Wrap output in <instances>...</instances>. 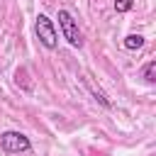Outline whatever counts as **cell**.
Instances as JSON below:
<instances>
[{
    "instance_id": "6da1fadb",
    "label": "cell",
    "mask_w": 156,
    "mask_h": 156,
    "mask_svg": "<svg viewBox=\"0 0 156 156\" xmlns=\"http://www.w3.org/2000/svg\"><path fill=\"white\" fill-rule=\"evenodd\" d=\"M34 32H37V39L41 41L44 49L54 51L58 46V34H56V27H54V20H49L46 15H37V22H34Z\"/></svg>"
},
{
    "instance_id": "7a4b0ae2",
    "label": "cell",
    "mask_w": 156,
    "mask_h": 156,
    "mask_svg": "<svg viewBox=\"0 0 156 156\" xmlns=\"http://www.w3.org/2000/svg\"><path fill=\"white\" fill-rule=\"evenodd\" d=\"M58 29H61L63 39H66L71 46H76V49L83 46V34H80L78 22L73 20V15H71L68 10H58Z\"/></svg>"
},
{
    "instance_id": "3957f363",
    "label": "cell",
    "mask_w": 156,
    "mask_h": 156,
    "mask_svg": "<svg viewBox=\"0 0 156 156\" xmlns=\"http://www.w3.org/2000/svg\"><path fill=\"white\" fill-rule=\"evenodd\" d=\"M0 146L5 154H24L32 149V141L22 134V132H2L0 134Z\"/></svg>"
},
{
    "instance_id": "277c9868",
    "label": "cell",
    "mask_w": 156,
    "mask_h": 156,
    "mask_svg": "<svg viewBox=\"0 0 156 156\" xmlns=\"http://www.w3.org/2000/svg\"><path fill=\"white\" fill-rule=\"evenodd\" d=\"M83 83H85V88H88V90H90V95H93V98H95V100H98V102H100V105H102V107H107V110H110V107H112V100H110V98H107V95H105V90H100V88H98V85H93V83H90V80H88V78H83Z\"/></svg>"
},
{
    "instance_id": "5b68a950",
    "label": "cell",
    "mask_w": 156,
    "mask_h": 156,
    "mask_svg": "<svg viewBox=\"0 0 156 156\" xmlns=\"http://www.w3.org/2000/svg\"><path fill=\"white\" fill-rule=\"evenodd\" d=\"M144 46V37L141 34H127L124 37V49L127 51H136V49H141Z\"/></svg>"
},
{
    "instance_id": "8992f818",
    "label": "cell",
    "mask_w": 156,
    "mask_h": 156,
    "mask_svg": "<svg viewBox=\"0 0 156 156\" xmlns=\"http://www.w3.org/2000/svg\"><path fill=\"white\" fill-rule=\"evenodd\" d=\"M141 76H144V80H146V83H156V61H149V63L144 66Z\"/></svg>"
},
{
    "instance_id": "52a82bcc",
    "label": "cell",
    "mask_w": 156,
    "mask_h": 156,
    "mask_svg": "<svg viewBox=\"0 0 156 156\" xmlns=\"http://www.w3.org/2000/svg\"><path fill=\"white\" fill-rule=\"evenodd\" d=\"M134 7V0H115V10L117 12H129Z\"/></svg>"
},
{
    "instance_id": "ba28073f",
    "label": "cell",
    "mask_w": 156,
    "mask_h": 156,
    "mask_svg": "<svg viewBox=\"0 0 156 156\" xmlns=\"http://www.w3.org/2000/svg\"><path fill=\"white\" fill-rule=\"evenodd\" d=\"M17 83H22V88H24V90H32V83L27 80V71H24V68H20V71H17Z\"/></svg>"
}]
</instances>
